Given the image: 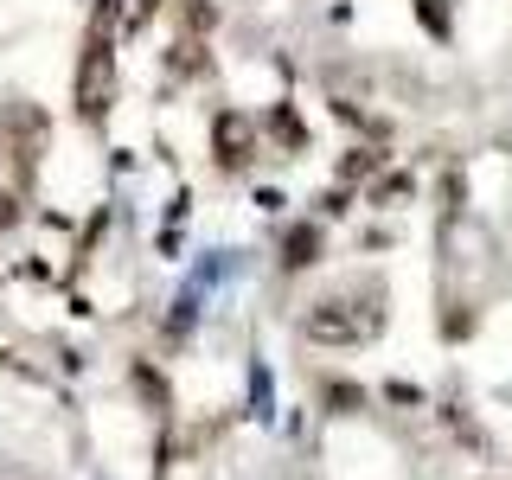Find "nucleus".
<instances>
[{
  "instance_id": "1",
  "label": "nucleus",
  "mask_w": 512,
  "mask_h": 480,
  "mask_svg": "<svg viewBox=\"0 0 512 480\" xmlns=\"http://www.w3.org/2000/svg\"><path fill=\"white\" fill-rule=\"evenodd\" d=\"M301 333H308L314 346H365V340H378L384 333V288L359 282V288H333V295L308 301Z\"/></svg>"
},
{
  "instance_id": "2",
  "label": "nucleus",
  "mask_w": 512,
  "mask_h": 480,
  "mask_svg": "<svg viewBox=\"0 0 512 480\" xmlns=\"http://www.w3.org/2000/svg\"><path fill=\"white\" fill-rule=\"evenodd\" d=\"M109 109H116V52H109V26L96 20L84 39V58H77V116L103 128Z\"/></svg>"
},
{
  "instance_id": "3",
  "label": "nucleus",
  "mask_w": 512,
  "mask_h": 480,
  "mask_svg": "<svg viewBox=\"0 0 512 480\" xmlns=\"http://www.w3.org/2000/svg\"><path fill=\"white\" fill-rule=\"evenodd\" d=\"M212 154H218V173H244L250 160H256V128H250V116H237V109L212 116Z\"/></svg>"
},
{
  "instance_id": "4",
  "label": "nucleus",
  "mask_w": 512,
  "mask_h": 480,
  "mask_svg": "<svg viewBox=\"0 0 512 480\" xmlns=\"http://www.w3.org/2000/svg\"><path fill=\"white\" fill-rule=\"evenodd\" d=\"M320 256H327V231L314 218H295L282 231V269H314Z\"/></svg>"
},
{
  "instance_id": "5",
  "label": "nucleus",
  "mask_w": 512,
  "mask_h": 480,
  "mask_svg": "<svg viewBox=\"0 0 512 480\" xmlns=\"http://www.w3.org/2000/svg\"><path fill=\"white\" fill-rule=\"evenodd\" d=\"M263 122H269V135H276V148H288V154H308V122H301V109H295V103H276Z\"/></svg>"
},
{
  "instance_id": "6",
  "label": "nucleus",
  "mask_w": 512,
  "mask_h": 480,
  "mask_svg": "<svg viewBox=\"0 0 512 480\" xmlns=\"http://www.w3.org/2000/svg\"><path fill=\"white\" fill-rule=\"evenodd\" d=\"M128 384H135V397H141V404H148L154 416H167V410H173V391H167V378H160L148 359H135V365H128Z\"/></svg>"
},
{
  "instance_id": "7",
  "label": "nucleus",
  "mask_w": 512,
  "mask_h": 480,
  "mask_svg": "<svg viewBox=\"0 0 512 480\" xmlns=\"http://www.w3.org/2000/svg\"><path fill=\"white\" fill-rule=\"evenodd\" d=\"M320 404H327L333 416H359V410H365V384H352V378H320Z\"/></svg>"
},
{
  "instance_id": "8",
  "label": "nucleus",
  "mask_w": 512,
  "mask_h": 480,
  "mask_svg": "<svg viewBox=\"0 0 512 480\" xmlns=\"http://www.w3.org/2000/svg\"><path fill=\"white\" fill-rule=\"evenodd\" d=\"M410 7H416V20H423V32H429L436 45L455 39V13H448V0H410Z\"/></svg>"
},
{
  "instance_id": "9",
  "label": "nucleus",
  "mask_w": 512,
  "mask_h": 480,
  "mask_svg": "<svg viewBox=\"0 0 512 480\" xmlns=\"http://www.w3.org/2000/svg\"><path fill=\"white\" fill-rule=\"evenodd\" d=\"M173 71H186V77H212V58H205V39H180V45H173Z\"/></svg>"
},
{
  "instance_id": "10",
  "label": "nucleus",
  "mask_w": 512,
  "mask_h": 480,
  "mask_svg": "<svg viewBox=\"0 0 512 480\" xmlns=\"http://www.w3.org/2000/svg\"><path fill=\"white\" fill-rule=\"evenodd\" d=\"M180 26L192 32V39H205V32L218 26V7L212 0H180Z\"/></svg>"
},
{
  "instance_id": "11",
  "label": "nucleus",
  "mask_w": 512,
  "mask_h": 480,
  "mask_svg": "<svg viewBox=\"0 0 512 480\" xmlns=\"http://www.w3.org/2000/svg\"><path fill=\"white\" fill-rule=\"evenodd\" d=\"M378 167H384V154H372V148H352V154L340 160V186H346V180H372Z\"/></svg>"
},
{
  "instance_id": "12",
  "label": "nucleus",
  "mask_w": 512,
  "mask_h": 480,
  "mask_svg": "<svg viewBox=\"0 0 512 480\" xmlns=\"http://www.w3.org/2000/svg\"><path fill=\"white\" fill-rule=\"evenodd\" d=\"M372 199H378V205H404V199H410V173H384Z\"/></svg>"
},
{
  "instance_id": "13",
  "label": "nucleus",
  "mask_w": 512,
  "mask_h": 480,
  "mask_svg": "<svg viewBox=\"0 0 512 480\" xmlns=\"http://www.w3.org/2000/svg\"><path fill=\"white\" fill-rule=\"evenodd\" d=\"M154 13H160V0H135V7H128V32H141Z\"/></svg>"
},
{
  "instance_id": "14",
  "label": "nucleus",
  "mask_w": 512,
  "mask_h": 480,
  "mask_svg": "<svg viewBox=\"0 0 512 480\" xmlns=\"http://www.w3.org/2000/svg\"><path fill=\"white\" fill-rule=\"evenodd\" d=\"M13 224H20V199H13V192H0V237H7Z\"/></svg>"
}]
</instances>
